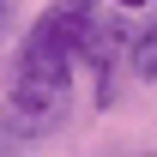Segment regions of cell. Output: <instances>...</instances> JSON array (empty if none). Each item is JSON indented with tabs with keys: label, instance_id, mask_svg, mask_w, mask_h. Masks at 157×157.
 Returning a JSON list of instances; mask_svg holds the SVG:
<instances>
[{
	"label": "cell",
	"instance_id": "6da1fadb",
	"mask_svg": "<svg viewBox=\"0 0 157 157\" xmlns=\"http://www.w3.org/2000/svg\"><path fill=\"white\" fill-rule=\"evenodd\" d=\"M97 24V0H55L30 36H24L18 73H42V78H73V60L85 55V36Z\"/></svg>",
	"mask_w": 157,
	"mask_h": 157
},
{
	"label": "cell",
	"instance_id": "52a82bcc",
	"mask_svg": "<svg viewBox=\"0 0 157 157\" xmlns=\"http://www.w3.org/2000/svg\"><path fill=\"white\" fill-rule=\"evenodd\" d=\"M151 157H157V151H151Z\"/></svg>",
	"mask_w": 157,
	"mask_h": 157
},
{
	"label": "cell",
	"instance_id": "277c9868",
	"mask_svg": "<svg viewBox=\"0 0 157 157\" xmlns=\"http://www.w3.org/2000/svg\"><path fill=\"white\" fill-rule=\"evenodd\" d=\"M127 73L145 78V85H157V18L133 36V48H127Z\"/></svg>",
	"mask_w": 157,
	"mask_h": 157
},
{
	"label": "cell",
	"instance_id": "8992f818",
	"mask_svg": "<svg viewBox=\"0 0 157 157\" xmlns=\"http://www.w3.org/2000/svg\"><path fill=\"white\" fill-rule=\"evenodd\" d=\"M115 6H127V12H133V6H145V0H115Z\"/></svg>",
	"mask_w": 157,
	"mask_h": 157
},
{
	"label": "cell",
	"instance_id": "3957f363",
	"mask_svg": "<svg viewBox=\"0 0 157 157\" xmlns=\"http://www.w3.org/2000/svg\"><path fill=\"white\" fill-rule=\"evenodd\" d=\"M127 48H133V24H127V18H97V24H91L78 60H91V73H97V103L115 97V73L127 67Z\"/></svg>",
	"mask_w": 157,
	"mask_h": 157
},
{
	"label": "cell",
	"instance_id": "7a4b0ae2",
	"mask_svg": "<svg viewBox=\"0 0 157 157\" xmlns=\"http://www.w3.org/2000/svg\"><path fill=\"white\" fill-rule=\"evenodd\" d=\"M73 103V78H42V73H18L12 97L0 109V133L6 139H48Z\"/></svg>",
	"mask_w": 157,
	"mask_h": 157
},
{
	"label": "cell",
	"instance_id": "5b68a950",
	"mask_svg": "<svg viewBox=\"0 0 157 157\" xmlns=\"http://www.w3.org/2000/svg\"><path fill=\"white\" fill-rule=\"evenodd\" d=\"M6 18H12V12H6V0H0V36H6Z\"/></svg>",
	"mask_w": 157,
	"mask_h": 157
}]
</instances>
